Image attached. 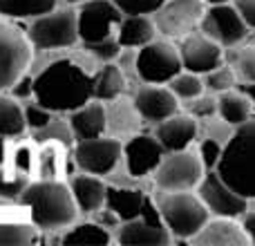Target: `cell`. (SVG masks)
I'll return each instance as SVG.
<instances>
[{"label":"cell","instance_id":"21","mask_svg":"<svg viewBox=\"0 0 255 246\" xmlns=\"http://www.w3.org/2000/svg\"><path fill=\"white\" fill-rule=\"evenodd\" d=\"M70 188L74 193L76 206L83 215H92L94 211L106 206L108 199V184L103 177L90 175V172H81V175L70 177Z\"/></svg>","mask_w":255,"mask_h":246},{"label":"cell","instance_id":"32","mask_svg":"<svg viewBox=\"0 0 255 246\" xmlns=\"http://www.w3.org/2000/svg\"><path fill=\"white\" fill-rule=\"evenodd\" d=\"M38 242V229L31 222L0 220V246H25Z\"/></svg>","mask_w":255,"mask_h":246},{"label":"cell","instance_id":"9","mask_svg":"<svg viewBox=\"0 0 255 246\" xmlns=\"http://www.w3.org/2000/svg\"><path fill=\"white\" fill-rule=\"evenodd\" d=\"M76 13H79L81 45L117 38L119 22L126 16L115 0H85L76 7Z\"/></svg>","mask_w":255,"mask_h":246},{"label":"cell","instance_id":"12","mask_svg":"<svg viewBox=\"0 0 255 246\" xmlns=\"http://www.w3.org/2000/svg\"><path fill=\"white\" fill-rule=\"evenodd\" d=\"M172 233L168 231L166 222H163L159 206L152 197L145 199L143 211L139 217L130 222H124L121 229L117 231V242L119 244H130V246H141V244H150V246H166L172 242Z\"/></svg>","mask_w":255,"mask_h":246},{"label":"cell","instance_id":"47","mask_svg":"<svg viewBox=\"0 0 255 246\" xmlns=\"http://www.w3.org/2000/svg\"><path fill=\"white\" fill-rule=\"evenodd\" d=\"M2 139H4V136H0V168H2L4 163H7V150H9V148H4Z\"/></svg>","mask_w":255,"mask_h":246},{"label":"cell","instance_id":"19","mask_svg":"<svg viewBox=\"0 0 255 246\" xmlns=\"http://www.w3.org/2000/svg\"><path fill=\"white\" fill-rule=\"evenodd\" d=\"M190 242L197 246H249L251 238L244 231L242 220L213 215Z\"/></svg>","mask_w":255,"mask_h":246},{"label":"cell","instance_id":"43","mask_svg":"<svg viewBox=\"0 0 255 246\" xmlns=\"http://www.w3.org/2000/svg\"><path fill=\"white\" fill-rule=\"evenodd\" d=\"M9 92L13 94V97L18 99V101H27V99H34V76H22V79L16 81V85H13Z\"/></svg>","mask_w":255,"mask_h":246},{"label":"cell","instance_id":"10","mask_svg":"<svg viewBox=\"0 0 255 246\" xmlns=\"http://www.w3.org/2000/svg\"><path fill=\"white\" fill-rule=\"evenodd\" d=\"M72 157L81 172L108 177L117 170L119 161L124 159V143L117 136H94V139H81L72 148Z\"/></svg>","mask_w":255,"mask_h":246},{"label":"cell","instance_id":"16","mask_svg":"<svg viewBox=\"0 0 255 246\" xmlns=\"http://www.w3.org/2000/svg\"><path fill=\"white\" fill-rule=\"evenodd\" d=\"M226 47H222L217 40L206 36L202 29H195L193 34L184 36L179 40V52L181 61H184V70H190L195 74H208L215 67L226 63Z\"/></svg>","mask_w":255,"mask_h":246},{"label":"cell","instance_id":"40","mask_svg":"<svg viewBox=\"0 0 255 246\" xmlns=\"http://www.w3.org/2000/svg\"><path fill=\"white\" fill-rule=\"evenodd\" d=\"M83 49L90 54L92 58H97L99 63H110V61H117L121 56V45L117 38H110V40H101V43H90V45H83Z\"/></svg>","mask_w":255,"mask_h":246},{"label":"cell","instance_id":"28","mask_svg":"<svg viewBox=\"0 0 255 246\" xmlns=\"http://www.w3.org/2000/svg\"><path fill=\"white\" fill-rule=\"evenodd\" d=\"M29 130L25 121V108L13 94L0 92V136L18 139Z\"/></svg>","mask_w":255,"mask_h":246},{"label":"cell","instance_id":"36","mask_svg":"<svg viewBox=\"0 0 255 246\" xmlns=\"http://www.w3.org/2000/svg\"><path fill=\"white\" fill-rule=\"evenodd\" d=\"M238 74H235V70L229 65V63H224V65L215 67L213 72H208V74H204V83H206V90L213 94H222L226 92V90H233L235 85H238Z\"/></svg>","mask_w":255,"mask_h":246},{"label":"cell","instance_id":"11","mask_svg":"<svg viewBox=\"0 0 255 246\" xmlns=\"http://www.w3.org/2000/svg\"><path fill=\"white\" fill-rule=\"evenodd\" d=\"M208 4L204 0H166L152 13L157 31L163 38L181 40L184 36L199 29Z\"/></svg>","mask_w":255,"mask_h":246},{"label":"cell","instance_id":"8","mask_svg":"<svg viewBox=\"0 0 255 246\" xmlns=\"http://www.w3.org/2000/svg\"><path fill=\"white\" fill-rule=\"evenodd\" d=\"M184 70L179 45L170 38H154L134 54V74L143 83L166 85Z\"/></svg>","mask_w":255,"mask_h":246},{"label":"cell","instance_id":"4","mask_svg":"<svg viewBox=\"0 0 255 246\" xmlns=\"http://www.w3.org/2000/svg\"><path fill=\"white\" fill-rule=\"evenodd\" d=\"M154 202H157L159 213H161L172 238L181 240V242H190L213 217L202 197L193 190H181V193L159 190Z\"/></svg>","mask_w":255,"mask_h":246},{"label":"cell","instance_id":"1","mask_svg":"<svg viewBox=\"0 0 255 246\" xmlns=\"http://www.w3.org/2000/svg\"><path fill=\"white\" fill-rule=\"evenodd\" d=\"M34 99L56 115H70L94 99V74L70 58L52 61L34 74Z\"/></svg>","mask_w":255,"mask_h":246},{"label":"cell","instance_id":"29","mask_svg":"<svg viewBox=\"0 0 255 246\" xmlns=\"http://www.w3.org/2000/svg\"><path fill=\"white\" fill-rule=\"evenodd\" d=\"M61 244H90V246H106L112 242V231L106 226L97 224L94 220L81 222V224H72L70 229L63 231L58 238Z\"/></svg>","mask_w":255,"mask_h":246},{"label":"cell","instance_id":"3","mask_svg":"<svg viewBox=\"0 0 255 246\" xmlns=\"http://www.w3.org/2000/svg\"><path fill=\"white\" fill-rule=\"evenodd\" d=\"M217 172L242 197L255 202V119L235 127L224 145Z\"/></svg>","mask_w":255,"mask_h":246},{"label":"cell","instance_id":"30","mask_svg":"<svg viewBox=\"0 0 255 246\" xmlns=\"http://www.w3.org/2000/svg\"><path fill=\"white\" fill-rule=\"evenodd\" d=\"M112 103V108H108V130H112L117 136L119 132L124 134H134L136 127H139V119L141 115L136 112L134 101H126V99H115V101H108ZM119 139V136H117Z\"/></svg>","mask_w":255,"mask_h":246},{"label":"cell","instance_id":"18","mask_svg":"<svg viewBox=\"0 0 255 246\" xmlns=\"http://www.w3.org/2000/svg\"><path fill=\"white\" fill-rule=\"evenodd\" d=\"M152 134L159 139V143L163 145L166 152L186 150L195 143V139L199 134V119H195L188 112H177V115L159 121L154 125Z\"/></svg>","mask_w":255,"mask_h":246},{"label":"cell","instance_id":"20","mask_svg":"<svg viewBox=\"0 0 255 246\" xmlns=\"http://www.w3.org/2000/svg\"><path fill=\"white\" fill-rule=\"evenodd\" d=\"M67 119H70V125H72L76 141L94 139V136H101L108 132V106H106V101L92 99L90 103L81 106L79 110L70 112Z\"/></svg>","mask_w":255,"mask_h":246},{"label":"cell","instance_id":"13","mask_svg":"<svg viewBox=\"0 0 255 246\" xmlns=\"http://www.w3.org/2000/svg\"><path fill=\"white\" fill-rule=\"evenodd\" d=\"M197 195L206 204L211 215L215 217H235V220H240L251 206V199L242 197L233 186L226 184L224 177L217 170H206L202 184L197 186Z\"/></svg>","mask_w":255,"mask_h":246},{"label":"cell","instance_id":"46","mask_svg":"<svg viewBox=\"0 0 255 246\" xmlns=\"http://www.w3.org/2000/svg\"><path fill=\"white\" fill-rule=\"evenodd\" d=\"M235 88H238L242 94H247V97L251 99V103L255 106V81H238Z\"/></svg>","mask_w":255,"mask_h":246},{"label":"cell","instance_id":"42","mask_svg":"<svg viewBox=\"0 0 255 246\" xmlns=\"http://www.w3.org/2000/svg\"><path fill=\"white\" fill-rule=\"evenodd\" d=\"M90 217H92L97 224L106 226L108 231H119L121 224H124V220H121V217L117 215L112 208H108V206H103V208H99V211H94Z\"/></svg>","mask_w":255,"mask_h":246},{"label":"cell","instance_id":"15","mask_svg":"<svg viewBox=\"0 0 255 246\" xmlns=\"http://www.w3.org/2000/svg\"><path fill=\"white\" fill-rule=\"evenodd\" d=\"M163 154L166 150L159 143V139L154 134H145V132H134L124 143V163L132 179H145V177L154 175Z\"/></svg>","mask_w":255,"mask_h":246},{"label":"cell","instance_id":"48","mask_svg":"<svg viewBox=\"0 0 255 246\" xmlns=\"http://www.w3.org/2000/svg\"><path fill=\"white\" fill-rule=\"evenodd\" d=\"M61 4H67V7H79L81 2H85V0H58Z\"/></svg>","mask_w":255,"mask_h":246},{"label":"cell","instance_id":"34","mask_svg":"<svg viewBox=\"0 0 255 246\" xmlns=\"http://www.w3.org/2000/svg\"><path fill=\"white\" fill-rule=\"evenodd\" d=\"M226 63L235 70L240 81H255V45H244V47H229Z\"/></svg>","mask_w":255,"mask_h":246},{"label":"cell","instance_id":"7","mask_svg":"<svg viewBox=\"0 0 255 246\" xmlns=\"http://www.w3.org/2000/svg\"><path fill=\"white\" fill-rule=\"evenodd\" d=\"M204 175H206V166H204L199 152L193 148H186L163 154L152 179L157 190L181 193V190H197Z\"/></svg>","mask_w":255,"mask_h":246},{"label":"cell","instance_id":"17","mask_svg":"<svg viewBox=\"0 0 255 246\" xmlns=\"http://www.w3.org/2000/svg\"><path fill=\"white\" fill-rule=\"evenodd\" d=\"M136 112L141 115V121H148L157 125L159 121L168 119V117L179 112V99L175 97L168 85H154L145 83L143 88H139L132 97Z\"/></svg>","mask_w":255,"mask_h":246},{"label":"cell","instance_id":"14","mask_svg":"<svg viewBox=\"0 0 255 246\" xmlns=\"http://www.w3.org/2000/svg\"><path fill=\"white\" fill-rule=\"evenodd\" d=\"M199 29L206 36H211L213 40L222 45V47H235V45L244 43L249 36L251 27L247 25V20L242 18V13L238 11V7L231 2L226 4H211L206 7Z\"/></svg>","mask_w":255,"mask_h":246},{"label":"cell","instance_id":"41","mask_svg":"<svg viewBox=\"0 0 255 246\" xmlns=\"http://www.w3.org/2000/svg\"><path fill=\"white\" fill-rule=\"evenodd\" d=\"M124 13H148L152 16L166 0H115Z\"/></svg>","mask_w":255,"mask_h":246},{"label":"cell","instance_id":"24","mask_svg":"<svg viewBox=\"0 0 255 246\" xmlns=\"http://www.w3.org/2000/svg\"><path fill=\"white\" fill-rule=\"evenodd\" d=\"M36 163H38V143L36 141H16L7 150L4 175L31 181V177L36 175Z\"/></svg>","mask_w":255,"mask_h":246},{"label":"cell","instance_id":"26","mask_svg":"<svg viewBox=\"0 0 255 246\" xmlns=\"http://www.w3.org/2000/svg\"><path fill=\"white\" fill-rule=\"evenodd\" d=\"M217 106H220V112L217 117H222L224 121H229L231 125H242V123L253 119L255 106L251 103V99L247 94H242L238 88L226 90V92L217 94Z\"/></svg>","mask_w":255,"mask_h":246},{"label":"cell","instance_id":"38","mask_svg":"<svg viewBox=\"0 0 255 246\" xmlns=\"http://www.w3.org/2000/svg\"><path fill=\"white\" fill-rule=\"evenodd\" d=\"M25 121H27V127H29L31 132L36 130H43L45 125H49L52 123V119L56 117V112L47 110L45 106H40L36 99H27L25 101Z\"/></svg>","mask_w":255,"mask_h":246},{"label":"cell","instance_id":"49","mask_svg":"<svg viewBox=\"0 0 255 246\" xmlns=\"http://www.w3.org/2000/svg\"><path fill=\"white\" fill-rule=\"evenodd\" d=\"M204 2L211 7V4H226V2H233V0H204Z\"/></svg>","mask_w":255,"mask_h":246},{"label":"cell","instance_id":"23","mask_svg":"<svg viewBox=\"0 0 255 246\" xmlns=\"http://www.w3.org/2000/svg\"><path fill=\"white\" fill-rule=\"evenodd\" d=\"M70 145L61 141H45L38 143V163H36V177L38 179H61L67 172V152Z\"/></svg>","mask_w":255,"mask_h":246},{"label":"cell","instance_id":"44","mask_svg":"<svg viewBox=\"0 0 255 246\" xmlns=\"http://www.w3.org/2000/svg\"><path fill=\"white\" fill-rule=\"evenodd\" d=\"M233 4L238 7V11L242 13L247 25L251 27V29H255V0H233Z\"/></svg>","mask_w":255,"mask_h":246},{"label":"cell","instance_id":"25","mask_svg":"<svg viewBox=\"0 0 255 246\" xmlns=\"http://www.w3.org/2000/svg\"><path fill=\"white\" fill-rule=\"evenodd\" d=\"M145 199H148V195L143 190L126 188V186H108L106 206L112 208L124 222H130L141 215Z\"/></svg>","mask_w":255,"mask_h":246},{"label":"cell","instance_id":"45","mask_svg":"<svg viewBox=\"0 0 255 246\" xmlns=\"http://www.w3.org/2000/svg\"><path fill=\"white\" fill-rule=\"evenodd\" d=\"M242 226L244 231L249 233V238H251V244H255V202H251V206H249V211L244 213L242 217Z\"/></svg>","mask_w":255,"mask_h":246},{"label":"cell","instance_id":"35","mask_svg":"<svg viewBox=\"0 0 255 246\" xmlns=\"http://www.w3.org/2000/svg\"><path fill=\"white\" fill-rule=\"evenodd\" d=\"M31 139H34L36 143H45V141H61V143L70 145V148H74V143H76V136H74V132H72L70 119H65L63 115H56L52 119V123L45 125L43 130H36Z\"/></svg>","mask_w":255,"mask_h":246},{"label":"cell","instance_id":"2","mask_svg":"<svg viewBox=\"0 0 255 246\" xmlns=\"http://www.w3.org/2000/svg\"><path fill=\"white\" fill-rule=\"evenodd\" d=\"M29 215V222L40 233H63L76 222L79 206L70 181L36 179L22 188L16 199Z\"/></svg>","mask_w":255,"mask_h":246},{"label":"cell","instance_id":"27","mask_svg":"<svg viewBox=\"0 0 255 246\" xmlns=\"http://www.w3.org/2000/svg\"><path fill=\"white\" fill-rule=\"evenodd\" d=\"M126 90V72L119 63H103L94 74V99L99 101H115Z\"/></svg>","mask_w":255,"mask_h":246},{"label":"cell","instance_id":"37","mask_svg":"<svg viewBox=\"0 0 255 246\" xmlns=\"http://www.w3.org/2000/svg\"><path fill=\"white\" fill-rule=\"evenodd\" d=\"M186 103V112L188 115H193L195 119L199 121H206V119H213V117H217V112H220V106H217V94L213 92H204L199 94V97L190 99V101H184Z\"/></svg>","mask_w":255,"mask_h":246},{"label":"cell","instance_id":"22","mask_svg":"<svg viewBox=\"0 0 255 246\" xmlns=\"http://www.w3.org/2000/svg\"><path fill=\"white\" fill-rule=\"evenodd\" d=\"M154 18L148 13H126L117 29V40L124 49H141L150 40L157 38Z\"/></svg>","mask_w":255,"mask_h":246},{"label":"cell","instance_id":"5","mask_svg":"<svg viewBox=\"0 0 255 246\" xmlns=\"http://www.w3.org/2000/svg\"><path fill=\"white\" fill-rule=\"evenodd\" d=\"M27 36L31 45L40 52H56V49L74 47L81 43L79 36V13L72 7H56L52 11L36 16L27 22Z\"/></svg>","mask_w":255,"mask_h":246},{"label":"cell","instance_id":"6","mask_svg":"<svg viewBox=\"0 0 255 246\" xmlns=\"http://www.w3.org/2000/svg\"><path fill=\"white\" fill-rule=\"evenodd\" d=\"M27 29L22 31L16 22L0 16V92H7L18 79L27 74L34 52Z\"/></svg>","mask_w":255,"mask_h":246},{"label":"cell","instance_id":"31","mask_svg":"<svg viewBox=\"0 0 255 246\" xmlns=\"http://www.w3.org/2000/svg\"><path fill=\"white\" fill-rule=\"evenodd\" d=\"M58 7V0H0V16L9 20H31Z\"/></svg>","mask_w":255,"mask_h":246},{"label":"cell","instance_id":"33","mask_svg":"<svg viewBox=\"0 0 255 246\" xmlns=\"http://www.w3.org/2000/svg\"><path fill=\"white\" fill-rule=\"evenodd\" d=\"M168 88L175 92V97L179 99L181 103L190 101V99L199 97V94L206 92V83H204V76L202 74H195L190 70H181L175 79L168 81Z\"/></svg>","mask_w":255,"mask_h":246},{"label":"cell","instance_id":"39","mask_svg":"<svg viewBox=\"0 0 255 246\" xmlns=\"http://www.w3.org/2000/svg\"><path fill=\"white\" fill-rule=\"evenodd\" d=\"M197 152H199V157H202L206 170H217L220 159H222V154H224V143L213 139V136H204L197 145Z\"/></svg>","mask_w":255,"mask_h":246}]
</instances>
